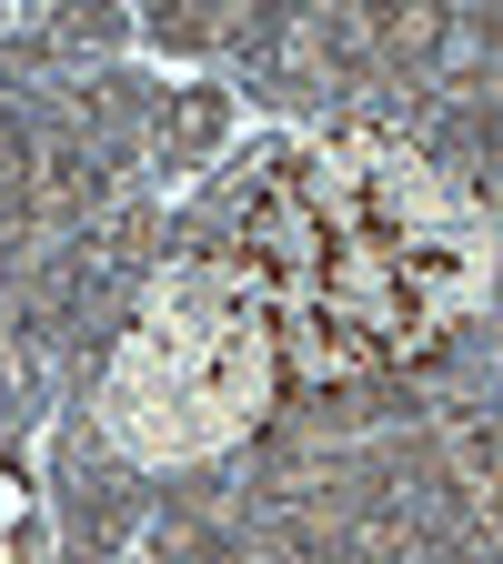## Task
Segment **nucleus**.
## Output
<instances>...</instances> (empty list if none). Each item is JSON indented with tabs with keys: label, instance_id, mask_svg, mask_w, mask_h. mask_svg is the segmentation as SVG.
Masks as SVG:
<instances>
[{
	"label": "nucleus",
	"instance_id": "obj_1",
	"mask_svg": "<svg viewBox=\"0 0 503 564\" xmlns=\"http://www.w3.org/2000/svg\"><path fill=\"white\" fill-rule=\"evenodd\" d=\"M222 252L272 303L282 383H352L483 313L503 223L393 131H303L242 172Z\"/></svg>",
	"mask_w": 503,
	"mask_h": 564
},
{
	"label": "nucleus",
	"instance_id": "obj_2",
	"mask_svg": "<svg viewBox=\"0 0 503 564\" xmlns=\"http://www.w3.org/2000/svg\"><path fill=\"white\" fill-rule=\"evenodd\" d=\"M282 393V333L232 252H182L152 272L141 313L101 364V434L131 464L232 454Z\"/></svg>",
	"mask_w": 503,
	"mask_h": 564
},
{
	"label": "nucleus",
	"instance_id": "obj_3",
	"mask_svg": "<svg viewBox=\"0 0 503 564\" xmlns=\"http://www.w3.org/2000/svg\"><path fill=\"white\" fill-rule=\"evenodd\" d=\"M0 564H21V484L0 474Z\"/></svg>",
	"mask_w": 503,
	"mask_h": 564
}]
</instances>
